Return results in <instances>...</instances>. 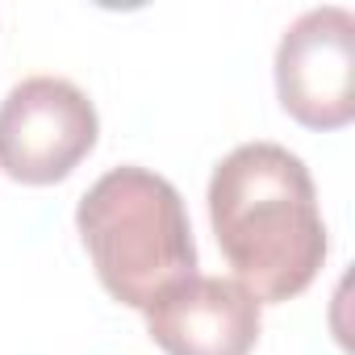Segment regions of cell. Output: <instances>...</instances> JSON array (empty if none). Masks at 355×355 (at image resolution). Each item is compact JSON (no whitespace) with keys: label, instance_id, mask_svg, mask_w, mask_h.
Returning a JSON list of instances; mask_svg holds the SVG:
<instances>
[{"label":"cell","instance_id":"cell-5","mask_svg":"<svg viewBox=\"0 0 355 355\" xmlns=\"http://www.w3.org/2000/svg\"><path fill=\"white\" fill-rule=\"evenodd\" d=\"M259 330V301L226 276L197 272L146 309V334L167 355H251Z\"/></svg>","mask_w":355,"mask_h":355},{"label":"cell","instance_id":"cell-3","mask_svg":"<svg viewBox=\"0 0 355 355\" xmlns=\"http://www.w3.org/2000/svg\"><path fill=\"white\" fill-rule=\"evenodd\" d=\"M96 105L63 76H30L0 101V171L17 184H59L92 155Z\"/></svg>","mask_w":355,"mask_h":355},{"label":"cell","instance_id":"cell-2","mask_svg":"<svg viewBox=\"0 0 355 355\" xmlns=\"http://www.w3.org/2000/svg\"><path fill=\"white\" fill-rule=\"evenodd\" d=\"M76 230L105 284L130 309H150L167 288L197 276V243L184 197L150 167H113L80 197Z\"/></svg>","mask_w":355,"mask_h":355},{"label":"cell","instance_id":"cell-1","mask_svg":"<svg viewBox=\"0 0 355 355\" xmlns=\"http://www.w3.org/2000/svg\"><path fill=\"white\" fill-rule=\"evenodd\" d=\"M209 222L226 263L259 305L305 293L330 251L313 175L280 142H243L214 167Z\"/></svg>","mask_w":355,"mask_h":355},{"label":"cell","instance_id":"cell-4","mask_svg":"<svg viewBox=\"0 0 355 355\" xmlns=\"http://www.w3.org/2000/svg\"><path fill=\"white\" fill-rule=\"evenodd\" d=\"M276 96L309 130H343L355 117V17L343 5L309 9L284 30Z\"/></svg>","mask_w":355,"mask_h":355}]
</instances>
